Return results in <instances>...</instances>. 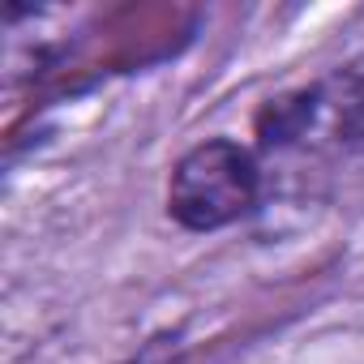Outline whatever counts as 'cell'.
Wrapping results in <instances>:
<instances>
[{"mask_svg": "<svg viewBox=\"0 0 364 364\" xmlns=\"http://www.w3.org/2000/svg\"><path fill=\"white\" fill-rule=\"evenodd\" d=\"M262 202L257 154L232 137H206L171 163L167 215L185 232H219L253 215Z\"/></svg>", "mask_w": 364, "mask_h": 364, "instance_id": "6da1fadb", "label": "cell"}, {"mask_svg": "<svg viewBox=\"0 0 364 364\" xmlns=\"http://www.w3.org/2000/svg\"><path fill=\"white\" fill-rule=\"evenodd\" d=\"M330 133L334 141H364V52L321 77L317 86L279 99L270 116H262V141L287 146L309 133Z\"/></svg>", "mask_w": 364, "mask_h": 364, "instance_id": "7a4b0ae2", "label": "cell"}]
</instances>
